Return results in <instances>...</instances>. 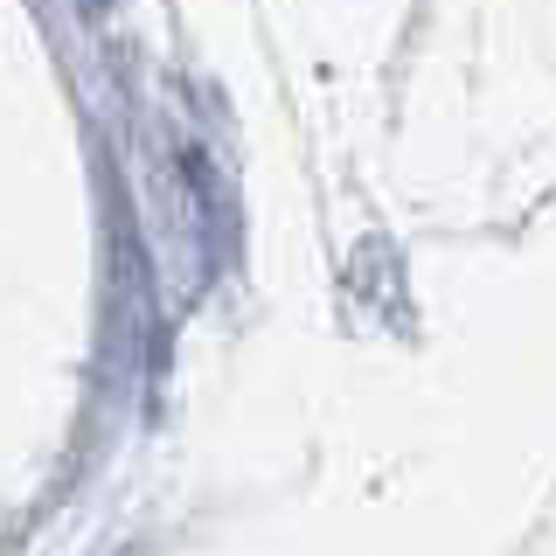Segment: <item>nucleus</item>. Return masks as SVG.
Returning <instances> with one entry per match:
<instances>
[]
</instances>
